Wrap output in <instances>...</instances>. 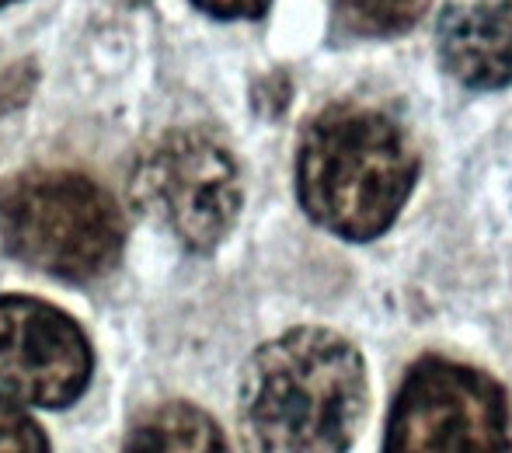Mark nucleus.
Here are the masks:
<instances>
[{
  "label": "nucleus",
  "instance_id": "f03ea898",
  "mask_svg": "<svg viewBox=\"0 0 512 453\" xmlns=\"http://www.w3.org/2000/svg\"><path fill=\"white\" fill-rule=\"evenodd\" d=\"M418 178L405 122L377 105H331L307 126L297 189L310 217L345 241H373L398 220Z\"/></svg>",
  "mask_w": 512,
  "mask_h": 453
},
{
  "label": "nucleus",
  "instance_id": "f8f14e48",
  "mask_svg": "<svg viewBox=\"0 0 512 453\" xmlns=\"http://www.w3.org/2000/svg\"><path fill=\"white\" fill-rule=\"evenodd\" d=\"M213 18H258L269 11L272 0H196Z\"/></svg>",
  "mask_w": 512,
  "mask_h": 453
},
{
  "label": "nucleus",
  "instance_id": "f257e3e1",
  "mask_svg": "<svg viewBox=\"0 0 512 453\" xmlns=\"http://www.w3.org/2000/svg\"><path fill=\"white\" fill-rule=\"evenodd\" d=\"M366 415V366L349 339L293 328L251 356L241 380L248 453H349Z\"/></svg>",
  "mask_w": 512,
  "mask_h": 453
},
{
  "label": "nucleus",
  "instance_id": "4468645a",
  "mask_svg": "<svg viewBox=\"0 0 512 453\" xmlns=\"http://www.w3.org/2000/svg\"><path fill=\"white\" fill-rule=\"evenodd\" d=\"M0 4H11V0H0Z\"/></svg>",
  "mask_w": 512,
  "mask_h": 453
},
{
  "label": "nucleus",
  "instance_id": "9b49d317",
  "mask_svg": "<svg viewBox=\"0 0 512 453\" xmlns=\"http://www.w3.org/2000/svg\"><path fill=\"white\" fill-rule=\"evenodd\" d=\"M32 88H35V67H28V63H21V67H11L7 74H0V112L21 109Z\"/></svg>",
  "mask_w": 512,
  "mask_h": 453
},
{
  "label": "nucleus",
  "instance_id": "7ed1b4c3",
  "mask_svg": "<svg viewBox=\"0 0 512 453\" xmlns=\"http://www.w3.org/2000/svg\"><path fill=\"white\" fill-rule=\"evenodd\" d=\"M0 241L18 262L60 279H98L119 262L115 199L77 171H21L0 185Z\"/></svg>",
  "mask_w": 512,
  "mask_h": 453
},
{
  "label": "nucleus",
  "instance_id": "1a4fd4ad",
  "mask_svg": "<svg viewBox=\"0 0 512 453\" xmlns=\"http://www.w3.org/2000/svg\"><path fill=\"white\" fill-rule=\"evenodd\" d=\"M429 0H338V18L359 35H398L422 18Z\"/></svg>",
  "mask_w": 512,
  "mask_h": 453
},
{
  "label": "nucleus",
  "instance_id": "39448f33",
  "mask_svg": "<svg viewBox=\"0 0 512 453\" xmlns=\"http://www.w3.org/2000/svg\"><path fill=\"white\" fill-rule=\"evenodd\" d=\"M129 192L140 210L196 251L216 248L241 210L234 157L203 129H175L150 143L136 161Z\"/></svg>",
  "mask_w": 512,
  "mask_h": 453
},
{
  "label": "nucleus",
  "instance_id": "9d476101",
  "mask_svg": "<svg viewBox=\"0 0 512 453\" xmlns=\"http://www.w3.org/2000/svg\"><path fill=\"white\" fill-rule=\"evenodd\" d=\"M0 453H49L46 436L32 415L4 394H0Z\"/></svg>",
  "mask_w": 512,
  "mask_h": 453
},
{
  "label": "nucleus",
  "instance_id": "0eeeda50",
  "mask_svg": "<svg viewBox=\"0 0 512 453\" xmlns=\"http://www.w3.org/2000/svg\"><path fill=\"white\" fill-rule=\"evenodd\" d=\"M436 46L443 67L467 88L512 84V0H464L439 18Z\"/></svg>",
  "mask_w": 512,
  "mask_h": 453
},
{
  "label": "nucleus",
  "instance_id": "6e6552de",
  "mask_svg": "<svg viewBox=\"0 0 512 453\" xmlns=\"http://www.w3.org/2000/svg\"><path fill=\"white\" fill-rule=\"evenodd\" d=\"M122 453H230V447L203 408L164 401L133 422Z\"/></svg>",
  "mask_w": 512,
  "mask_h": 453
},
{
  "label": "nucleus",
  "instance_id": "20e7f679",
  "mask_svg": "<svg viewBox=\"0 0 512 453\" xmlns=\"http://www.w3.org/2000/svg\"><path fill=\"white\" fill-rule=\"evenodd\" d=\"M384 453H512L506 394L474 366L422 359L391 408Z\"/></svg>",
  "mask_w": 512,
  "mask_h": 453
},
{
  "label": "nucleus",
  "instance_id": "423d86ee",
  "mask_svg": "<svg viewBox=\"0 0 512 453\" xmlns=\"http://www.w3.org/2000/svg\"><path fill=\"white\" fill-rule=\"evenodd\" d=\"M91 380L81 325L32 297H0V387L42 408H67Z\"/></svg>",
  "mask_w": 512,
  "mask_h": 453
},
{
  "label": "nucleus",
  "instance_id": "ddd939ff",
  "mask_svg": "<svg viewBox=\"0 0 512 453\" xmlns=\"http://www.w3.org/2000/svg\"><path fill=\"white\" fill-rule=\"evenodd\" d=\"M119 4H143V0H119Z\"/></svg>",
  "mask_w": 512,
  "mask_h": 453
}]
</instances>
